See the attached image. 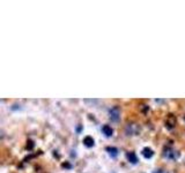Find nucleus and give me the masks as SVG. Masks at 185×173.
<instances>
[{"instance_id":"obj_1","label":"nucleus","mask_w":185,"mask_h":173,"mask_svg":"<svg viewBox=\"0 0 185 173\" xmlns=\"http://www.w3.org/2000/svg\"><path fill=\"white\" fill-rule=\"evenodd\" d=\"M109 114H110V119H111L112 121H118L120 118V111L118 107H112L111 110H110Z\"/></svg>"},{"instance_id":"obj_6","label":"nucleus","mask_w":185,"mask_h":173,"mask_svg":"<svg viewBox=\"0 0 185 173\" xmlns=\"http://www.w3.org/2000/svg\"><path fill=\"white\" fill-rule=\"evenodd\" d=\"M127 158H128V160H130L131 163H133V164H135V163L138 162V159H136V156L133 154V152H130V154H127Z\"/></svg>"},{"instance_id":"obj_8","label":"nucleus","mask_w":185,"mask_h":173,"mask_svg":"<svg viewBox=\"0 0 185 173\" xmlns=\"http://www.w3.org/2000/svg\"><path fill=\"white\" fill-rule=\"evenodd\" d=\"M154 173H167V172L164 170H157L156 172H154Z\"/></svg>"},{"instance_id":"obj_2","label":"nucleus","mask_w":185,"mask_h":173,"mask_svg":"<svg viewBox=\"0 0 185 173\" xmlns=\"http://www.w3.org/2000/svg\"><path fill=\"white\" fill-rule=\"evenodd\" d=\"M164 157H167V158H169V159H176L177 157H178V152L175 151V150H172V149L168 148L164 150Z\"/></svg>"},{"instance_id":"obj_5","label":"nucleus","mask_w":185,"mask_h":173,"mask_svg":"<svg viewBox=\"0 0 185 173\" xmlns=\"http://www.w3.org/2000/svg\"><path fill=\"white\" fill-rule=\"evenodd\" d=\"M142 155H144L146 158H150V157L153 156V151H152V149L149 148H145L144 150H142Z\"/></svg>"},{"instance_id":"obj_4","label":"nucleus","mask_w":185,"mask_h":173,"mask_svg":"<svg viewBox=\"0 0 185 173\" xmlns=\"http://www.w3.org/2000/svg\"><path fill=\"white\" fill-rule=\"evenodd\" d=\"M83 143L87 147H92L94 146V140H92V137H90V136H86V137L83 138Z\"/></svg>"},{"instance_id":"obj_3","label":"nucleus","mask_w":185,"mask_h":173,"mask_svg":"<svg viewBox=\"0 0 185 173\" xmlns=\"http://www.w3.org/2000/svg\"><path fill=\"white\" fill-rule=\"evenodd\" d=\"M102 130H103V133H104V135L105 136H111L112 135V128L110 127V126H108V125L103 126V127H102Z\"/></svg>"},{"instance_id":"obj_7","label":"nucleus","mask_w":185,"mask_h":173,"mask_svg":"<svg viewBox=\"0 0 185 173\" xmlns=\"http://www.w3.org/2000/svg\"><path fill=\"white\" fill-rule=\"evenodd\" d=\"M106 151L109 152L110 154V156H112V157H116L117 156V152H118V150L116 148H108L106 149Z\"/></svg>"}]
</instances>
